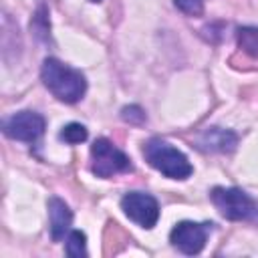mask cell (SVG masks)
<instances>
[{"mask_svg": "<svg viewBox=\"0 0 258 258\" xmlns=\"http://www.w3.org/2000/svg\"><path fill=\"white\" fill-rule=\"evenodd\" d=\"M40 79L44 87L62 103H77L87 91V81L81 71L71 69L58 58H44L40 69Z\"/></svg>", "mask_w": 258, "mask_h": 258, "instance_id": "6da1fadb", "label": "cell"}, {"mask_svg": "<svg viewBox=\"0 0 258 258\" xmlns=\"http://www.w3.org/2000/svg\"><path fill=\"white\" fill-rule=\"evenodd\" d=\"M143 155L151 167H155L159 173H163L165 177H171V179H185L194 171L191 163L179 149H175L173 145H169L167 141L157 139V137L149 139L145 143Z\"/></svg>", "mask_w": 258, "mask_h": 258, "instance_id": "7a4b0ae2", "label": "cell"}, {"mask_svg": "<svg viewBox=\"0 0 258 258\" xmlns=\"http://www.w3.org/2000/svg\"><path fill=\"white\" fill-rule=\"evenodd\" d=\"M212 204L216 210L232 222H248L258 218V202L252 200L244 189L238 187H214L212 194Z\"/></svg>", "mask_w": 258, "mask_h": 258, "instance_id": "3957f363", "label": "cell"}, {"mask_svg": "<svg viewBox=\"0 0 258 258\" xmlns=\"http://www.w3.org/2000/svg\"><path fill=\"white\" fill-rule=\"evenodd\" d=\"M91 169L97 177H113L131 169V159L105 137L97 139L91 145Z\"/></svg>", "mask_w": 258, "mask_h": 258, "instance_id": "277c9868", "label": "cell"}, {"mask_svg": "<svg viewBox=\"0 0 258 258\" xmlns=\"http://www.w3.org/2000/svg\"><path fill=\"white\" fill-rule=\"evenodd\" d=\"M121 210L129 220L141 228H153L159 220V204L153 196L143 191H129L121 198Z\"/></svg>", "mask_w": 258, "mask_h": 258, "instance_id": "5b68a950", "label": "cell"}, {"mask_svg": "<svg viewBox=\"0 0 258 258\" xmlns=\"http://www.w3.org/2000/svg\"><path fill=\"white\" fill-rule=\"evenodd\" d=\"M44 117L34 113V111H20L10 115L4 123H2V131L6 137L14 139V141H26L32 143L36 141L42 133H44Z\"/></svg>", "mask_w": 258, "mask_h": 258, "instance_id": "8992f818", "label": "cell"}, {"mask_svg": "<svg viewBox=\"0 0 258 258\" xmlns=\"http://www.w3.org/2000/svg\"><path fill=\"white\" fill-rule=\"evenodd\" d=\"M212 230V224H198V222H179L173 226L169 234V242L183 254L194 256L200 254L206 246L208 234Z\"/></svg>", "mask_w": 258, "mask_h": 258, "instance_id": "52a82bcc", "label": "cell"}, {"mask_svg": "<svg viewBox=\"0 0 258 258\" xmlns=\"http://www.w3.org/2000/svg\"><path fill=\"white\" fill-rule=\"evenodd\" d=\"M196 145L202 151H212V153H230L238 145V135L230 129L222 127H210L204 133L198 135Z\"/></svg>", "mask_w": 258, "mask_h": 258, "instance_id": "ba28073f", "label": "cell"}, {"mask_svg": "<svg viewBox=\"0 0 258 258\" xmlns=\"http://www.w3.org/2000/svg\"><path fill=\"white\" fill-rule=\"evenodd\" d=\"M73 214L69 206L60 198H50L48 200V224H50V238L54 242L64 240V236L71 230Z\"/></svg>", "mask_w": 258, "mask_h": 258, "instance_id": "9c48e42d", "label": "cell"}, {"mask_svg": "<svg viewBox=\"0 0 258 258\" xmlns=\"http://www.w3.org/2000/svg\"><path fill=\"white\" fill-rule=\"evenodd\" d=\"M236 42L242 52L258 60V26H240L236 30Z\"/></svg>", "mask_w": 258, "mask_h": 258, "instance_id": "30bf717a", "label": "cell"}, {"mask_svg": "<svg viewBox=\"0 0 258 258\" xmlns=\"http://www.w3.org/2000/svg\"><path fill=\"white\" fill-rule=\"evenodd\" d=\"M67 254L71 258H85L87 256V236L81 230L69 232V238H67Z\"/></svg>", "mask_w": 258, "mask_h": 258, "instance_id": "8fae6325", "label": "cell"}, {"mask_svg": "<svg viewBox=\"0 0 258 258\" xmlns=\"http://www.w3.org/2000/svg\"><path fill=\"white\" fill-rule=\"evenodd\" d=\"M60 139L67 141V143H71V145L83 143V141L87 139V129H85V125H81V123H69V125L62 127Z\"/></svg>", "mask_w": 258, "mask_h": 258, "instance_id": "7c38bea8", "label": "cell"}, {"mask_svg": "<svg viewBox=\"0 0 258 258\" xmlns=\"http://www.w3.org/2000/svg\"><path fill=\"white\" fill-rule=\"evenodd\" d=\"M121 119L131 123V125H141L145 123V111L139 107V105H129V107H123L121 109Z\"/></svg>", "mask_w": 258, "mask_h": 258, "instance_id": "4fadbf2b", "label": "cell"}, {"mask_svg": "<svg viewBox=\"0 0 258 258\" xmlns=\"http://www.w3.org/2000/svg\"><path fill=\"white\" fill-rule=\"evenodd\" d=\"M173 4L187 16H200L204 12V0H173Z\"/></svg>", "mask_w": 258, "mask_h": 258, "instance_id": "5bb4252c", "label": "cell"}, {"mask_svg": "<svg viewBox=\"0 0 258 258\" xmlns=\"http://www.w3.org/2000/svg\"><path fill=\"white\" fill-rule=\"evenodd\" d=\"M91 2H101V0H91Z\"/></svg>", "mask_w": 258, "mask_h": 258, "instance_id": "9a60e30c", "label": "cell"}]
</instances>
